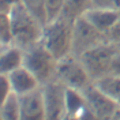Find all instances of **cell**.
Instances as JSON below:
<instances>
[{
    "label": "cell",
    "mask_w": 120,
    "mask_h": 120,
    "mask_svg": "<svg viewBox=\"0 0 120 120\" xmlns=\"http://www.w3.org/2000/svg\"><path fill=\"white\" fill-rule=\"evenodd\" d=\"M11 19L12 34H14V44L23 48L25 51L33 46L34 44L41 42L44 25L25 8L21 0L7 12Z\"/></svg>",
    "instance_id": "1"
},
{
    "label": "cell",
    "mask_w": 120,
    "mask_h": 120,
    "mask_svg": "<svg viewBox=\"0 0 120 120\" xmlns=\"http://www.w3.org/2000/svg\"><path fill=\"white\" fill-rule=\"evenodd\" d=\"M72 29L74 22L63 16H59L44 26L41 42L57 60L72 55Z\"/></svg>",
    "instance_id": "2"
},
{
    "label": "cell",
    "mask_w": 120,
    "mask_h": 120,
    "mask_svg": "<svg viewBox=\"0 0 120 120\" xmlns=\"http://www.w3.org/2000/svg\"><path fill=\"white\" fill-rule=\"evenodd\" d=\"M57 61L59 60L42 42L34 44L25 51V67L37 76L41 85L55 79Z\"/></svg>",
    "instance_id": "3"
},
{
    "label": "cell",
    "mask_w": 120,
    "mask_h": 120,
    "mask_svg": "<svg viewBox=\"0 0 120 120\" xmlns=\"http://www.w3.org/2000/svg\"><path fill=\"white\" fill-rule=\"evenodd\" d=\"M119 49L120 48L117 45L106 41L104 44H100L96 48L85 52L79 57L93 81H97L105 75L111 74L113 57Z\"/></svg>",
    "instance_id": "4"
},
{
    "label": "cell",
    "mask_w": 120,
    "mask_h": 120,
    "mask_svg": "<svg viewBox=\"0 0 120 120\" xmlns=\"http://www.w3.org/2000/svg\"><path fill=\"white\" fill-rule=\"evenodd\" d=\"M55 79L61 82L66 87H74L79 90H85L94 82L86 67L83 66L82 60L74 55H68L57 61Z\"/></svg>",
    "instance_id": "5"
},
{
    "label": "cell",
    "mask_w": 120,
    "mask_h": 120,
    "mask_svg": "<svg viewBox=\"0 0 120 120\" xmlns=\"http://www.w3.org/2000/svg\"><path fill=\"white\" fill-rule=\"evenodd\" d=\"M106 36L85 18L79 16L74 22L72 29V55L81 57L85 52L106 42Z\"/></svg>",
    "instance_id": "6"
},
{
    "label": "cell",
    "mask_w": 120,
    "mask_h": 120,
    "mask_svg": "<svg viewBox=\"0 0 120 120\" xmlns=\"http://www.w3.org/2000/svg\"><path fill=\"white\" fill-rule=\"evenodd\" d=\"M42 97L46 120H63L67 115L66 108V86L57 79L42 85Z\"/></svg>",
    "instance_id": "7"
},
{
    "label": "cell",
    "mask_w": 120,
    "mask_h": 120,
    "mask_svg": "<svg viewBox=\"0 0 120 120\" xmlns=\"http://www.w3.org/2000/svg\"><path fill=\"white\" fill-rule=\"evenodd\" d=\"M86 98V105L102 120H111L119 108V102L105 94L94 85V82L83 90Z\"/></svg>",
    "instance_id": "8"
},
{
    "label": "cell",
    "mask_w": 120,
    "mask_h": 120,
    "mask_svg": "<svg viewBox=\"0 0 120 120\" xmlns=\"http://www.w3.org/2000/svg\"><path fill=\"white\" fill-rule=\"evenodd\" d=\"M7 75L10 83H11V87H12V91L19 97L30 94L33 91H37L42 87V85L37 79V76L25 66L19 67L18 70H15Z\"/></svg>",
    "instance_id": "9"
},
{
    "label": "cell",
    "mask_w": 120,
    "mask_h": 120,
    "mask_svg": "<svg viewBox=\"0 0 120 120\" xmlns=\"http://www.w3.org/2000/svg\"><path fill=\"white\" fill-rule=\"evenodd\" d=\"M19 102H21V120H46L41 89L19 97Z\"/></svg>",
    "instance_id": "10"
},
{
    "label": "cell",
    "mask_w": 120,
    "mask_h": 120,
    "mask_svg": "<svg viewBox=\"0 0 120 120\" xmlns=\"http://www.w3.org/2000/svg\"><path fill=\"white\" fill-rule=\"evenodd\" d=\"M94 27L106 34L113 27V25L120 19V11L109 10V8H89L83 15Z\"/></svg>",
    "instance_id": "11"
},
{
    "label": "cell",
    "mask_w": 120,
    "mask_h": 120,
    "mask_svg": "<svg viewBox=\"0 0 120 120\" xmlns=\"http://www.w3.org/2000/svg\"><path fill=\"white\" fill-rule=\"evenodd\" d=\"M25 66V49L16 44L3 45L0 51V72L10 74Z\"/></svg>",
    "instance_id": "12"
},
{
    "label": "cell",
    "mask_w": 120,
    "mask_h": 120,
    "mask_svg": "<svg viewBox=\"0 0 120 120\" xmlns=\"http://www.w3.org/2000/svg\"><path fill=\"white\" fill-rule=\"evenodd\" d=\"M94 85L100 90H102L105 94H108L111 98L117 101L120 104V75L116 74H108L94 81Z\"/></svg>",
    "instance_id": "13"
},
{
    "label": "cell",
    "mask_w": 120,
    "mask_h": 120,
    "mask_svg": "<svg viewBox=\"0 0 120 120\" xmlns=\"http://www.w3.org/2000/svg\"><path fill=\"white\" fill-rule=\"evenodd\" d=\"M86 98L83 94V90L74 89V87H66V108L67 113L71 115H79L86 108Z\"/></svg>",
    "instance_id": "14"
},
{
    "label": "cell",
    "mask_w": 120,
    "mask_h": 120,
    "mask_svg": "<svg viewBox=\"0 0 120 120\" xmlns=\"http://www.w3.org/2000/svg\"><path fill=\"white\" fill-rule=\"evenodd\" d=\"M0 120H21V102L19 96L10 94L0 104Z\"/></svg>",
    "instance_id": "15"
},
{
    "label": "cell",
    "mask_w": 120,
    "mask_h": 120,
    "mask_svg": "<svg viewBox=\"0 0 120 120\" xmlns=\"http://www.w3.org/2000/svg\"><path fill=\"white\" fill-rule=\"evenodd\" d=\"M89 8H91L90 0H67L60 16L75 22L79 16L85 15Z\"/></svg>",
    "instance_id": "16"
},
{
    "label": "cell",
    "mask_w": 120,
    "mask_h": 120,
    "mask_svg": "<svg viewBox=\"0 0 120 120\" xmlns=\"http://www.w3.org/2000/svg\"><path fill=\"white\" fill-rule=\"evenodd\" d=\"M25 8L42 25L48 23L46 16V0H21Z\"/></svg>",
    "instance_id": "17"
},
{
    "label": "cell",
    "mask_w": 120,
    "mask_h": 120,
    "mask_svg": "<svg viewBox=\"0 0 120 120\" xmlns=\"http://www.w3.org/2000/svg\"><path fill=\"white\" fill-rule=\"evenodd\" d=\"M0 44H1V46L14 44L11 19L7 12H0Z\"/></svg>",
    "instance_id": "18"
},
{
    "label": "cell",
    "mask_w": 120,
    "mask_h": 120,
    "mask_svg": "<svg viewBox=\"0 0 120 120\" xmlns=\"http://www.w3.org/2000/svg\"><path fill=\"white\" fill-rule=\"evenodd\" d=\"M67 0H46V16H48V23L57 19L61 12L63 8L66 6Z\"/></svg>",
    "instance_id": "19"
},
{
    "label": "cell",
    "mask_w": 120,
    "mask_h": 120,
    "mask_svg": "<svg viewBox=\"0 0 120 120\" xmlns=\"http://www.w3.org/2000/svg\"><path fill=\"white\" fill-rule=\"evenodd\" d=\"M91 7L96 8H109L120 11V0H90Z\"/></svg>",
    "instance_id": "20"
},
{
    "label": "cell",
    "mask_w": 120,
    "mask_h": 120,
    "mask_svg": "<svg viewBox=\"0 0 120 120\" xmlns=\"http://www.w3.org/2000/svg\"><path fill=\"white\" fill-rule=\"evenodd\" d=\"M0 87H1V101L6 100L10 94L14 93L7 74H0Z\"/></svg>",
    "instance_id": "21"
},
{
    "label": "cell",
    "mask_w": 120,
    "mask_h": 120,
    "mask_svg": "<svg viewBox=\"0 0 120 120\" xmlns=\"http://www.w3.org/2000/svg\"><path fill=\"white\" fill-rule=\"evenodd\" d=\"M105 36H106V40H108L109 42H112V44L120 46V19L113 25V27L109 30Z\"/></svg>",
    "instance_id": "22"
},
{
    "label": "cell",
    "mask_w": 120,
    "mask_h": 120,
    "mask_svg": "<svg viewBox=\"0 0 120 120\" xmlns=\"http://www.w3.org/2000/svg\"><path fill=\"white\" fill-rule=\"evenodd\" d=\"M79 120H102V119H101V117H98L97 115L91 111V109H89V108L86 106L82 112L79 113Z\"/></svg>",
    "instance_id": "23"
},
{
    "label": "cell",
    "mask_w": 120,
    "mask_h": 120,
    "mask_svg": "<svg viewBox=\"0 0 120 120\" xmlns=\"http://www.w3.org/2000/svg\"><path fill=\"white\" fill-rule=\"evenodd\" d=\"M111 72H112V74H116V75H120V49L117 51V53H116L115 57H113Z\"/></svg>",
    "instance_id": "24"
},
{
    "label": "cell",
    "mask_w": 120,
    "mask_h": 120,
    "mask_svg": "<svg viewBox=\"0 0 120 120\" xmlns=\"http://www.w3.org/2000/svg\"><path fill=\"white\" fill-rule=\"evenodd\" d=\"M63 120H79V115H71V113H67Z\"/></svg>",
    "instance_id": "25"
},
{
    "label": "cell",
    "mask_w": 120,
    "mask_h": 120,
    "mask_svg": "<svg viewBox=\"0 0 120 120\" xmlns=\"http://www.w3.org/2000/svg\"><path fill=\"white\" fill-rule=\"evenodd\" d=\"M115 116H116L117 119H120V104H119V108H117V111H116V113H115Z\"/></svg>",
    "instance_id": "26"
},
{
    "label": "cell",
    "mask_w": 120,
    "mask_h": 120,
    "mask_svg": "<svg viewBox=\"0 0 120 120\" xmlns=\"http://www.w3.org/2000/svg\"><path fill=\"white\" fill-rule=\"evenodd\" d=\"M111 120H120V119H117L116 116H113V117H112V119H111Z\"/></svg>",
    "instance_id": "27"
},
{
    "label": "cell",
    "mask_w": 120,
    "mask_h": 120,
    "mask_svg": "<svg viewBox=\"0 0 120 120\" xmlns=\"http://www.w3.org/2000/svg\"><path fill=\"white\" fill-rule=\"evenodd\" d=\"M119 48H120V46H119Z\"/></svg>",
    "instance_id": "28"
}]
</instances>
